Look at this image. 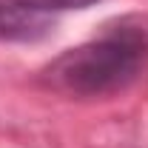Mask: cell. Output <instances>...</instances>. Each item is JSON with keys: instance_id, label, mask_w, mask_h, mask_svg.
Wrapping results in <instances>:
<instances>
[{"instance_id": "obj_1", "label": "cell", "mask_w": 148, "mask_h": 148, "mask_svg": "<svg viewBox=\"0 0 148 148\" xmlns=\"http://www.w3.org/2000/svg\"><path fill=\"white\" fill-rule=\"evenodd\" d=\"M148 63V20L125 17L51 60L40 83L69 97H106L131 86Z\"/></svg>"}, {"instance_id": "obj_2", "label": "cell", "mask_w": 148, "mask_h": 148, "mask_svg": "<svg viewBox=\"0 0 148 148\" xmlns=\"http://www.w3.org/2000/svg\"><path fill=\"white\" fill-rule=\"evenodd\" d=\"M51 20L17 6L14 0H0V40L9 43H32L49 34Z\"/></svg>"}, {"instance_id": "obj_3", "label": "cell", "mask_w": 148, "mask_h": 148, "mask_svg": "<svg viewBox=\"0 0 148 148\" xmlns=\"http://www.w3.org/2000/svg\"><path fill=\"white\" fill-rule=\"evenodd\" d=\"M17 6L34 12V14H43V17L51 20V14H60V12H71V9H88L100 0H14Z\"/></svg>"}]
</instances>
